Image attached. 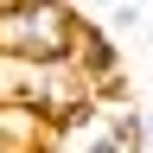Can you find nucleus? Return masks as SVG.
<instances>
[{"instance_id":"f257e3e1","label":"nucleus","mask_w":153,"mask_h":153,"mask_svg":"<svg viewBox=\"0 0 153 153\" xmlns=\"http://www.w3.org/2000/svg\"><path fill=\"white\" fill-rule=\"evenodd\" d=\"M70 26H76V7H57V0H0V51L7 57L57 64L70 51Z\"/></svg>"},{"instance_id":"f03ea898","label":"nucleus","mask_w":153,"mask_h":153,"mask_svg":"<svg viewBox=\"0 0 153 153\" xmlns=\"http://www.w3.org/2000/svg\"><path fill=\"white\" fill-rule=\"evenodd\" d=\"M64 64L83 76L89 89H102V83H115L121 76V51H115V38L96 26L89 13H76V26H70V51H64Z\"/></svg>"},{"instance_id":"7ed1b4c3","label":"nucleus","mask_w":153,"mask_h":153,"mask_svg":"<svg viewBox=\"0 0 153 153\" xmlns=\"http://www.w3.org/2000/svg\"><path fill=\"white\" fill-rule=\"evenodd\" d=\"M140 19H147V7H128V0H121V7H108L102 32H108V38H115V32H140Z\"/></svg>"},{"instance_id":"20e7f679","label":"nucleus","mask_w":153,"mask_h":153,"mask_svg":"<svg viewBox=\"0 0 153 153\" xmlns=\"http://www.w3.org/2000/svg\"><path fill=\"white\" fill-rule=\"evenodd\" d=\"M76 153H128V147H115V140H108V134H102V128H96V134H89V140H83V147H76Z\"/></svg>"}]
</instances>
